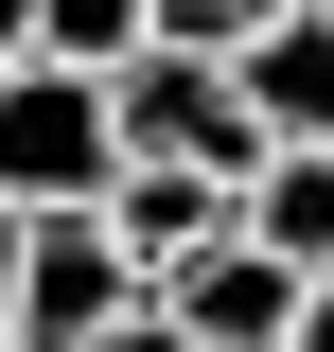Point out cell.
Returning a JSON list of instances; mask_svg holds the SVG:
<instances>
[{"label": "cell", "mask_w": 334, "mask_h": 352, "mask_svg": "<svg viewBox=\"0 0 334 352\" xmlns=\"http://www.w3.org/2000/svg\"><path fill=\"white\" fill-rule=\"evenodd\" d=\"M106 176H124V106H106V71L18 53V71H0V194H18V212H106Z\"/></svg>", "instance_id": "cell-1"}, {"label": "cell", "mask_w": 334, "mask_h": 352, "mask_svg": "<svg viewBox=\"0 0 334 352\" xmlns=\"http://www.w3.org/2000/svg\"><path fill=\"white\" fill-rule=\"evenodd\" d=\"M317 18H334V0H317Z\"/></svg>", "instance_id": "cell-14"}, {"label": "cell", "mask_w": 334, "mask_h": 352, "mask_svg": "<svg viewBox=\"0 0 334 352\" xmlns=\"http://www.w3.org/2000/svg\"><path fill=\"white\" fill-rule=\"evenodd\" d=\"M18 53H36V0H0V71H18Z\"/></svg>", "instance_id": "cell-13"}, {"label": "cell", "mask_w": 334, "mask_h": 352, "mask_svg": "<svg viewBox=\"0 0 334 352\" xmlns=\"http://www.w3.org/2000/svg\"><path fill=\"white\" fill-rule=\"evenodd\" d=\"M106 106H124V159H194V176H247V159H264L247 88H229V53H176V36H141L124 71H106Z\"/></svg>", "instance_id": "cell-3"}, {"label": "cell", "mask_w": 334, "mask_h": 352, "mask_svg": "<svg viewBox=\"0 0 334 352\" xmlns=\"http://www.w3.org/2000/svg\"><path fill=\"white\" fill-rule=\"evenodd\" d=\"M18 247H36V212H18V194H0V317H18Z\"/></svg>", "instance_id": "cell-12"}, {"label": "cell", "mask_w": 334, "mask_h": 352, "mask_svg": "<svg viewBox=\"0 0 334 352\" xmlns=\"http://www.w3.org/2000/svg\"><path fill=\"white\" fill-rule=\"evenodd\" d=\"M159 300L194 317L211 352H282V335H299V264H282V247H247V229H229V247H194V264H176Z\"/></svg>", "instance_id": "cell-5"}, {"label": "cell", "mask_w": 334, "mask_h": 352, "mask_svg": "<svg viewBox=\"0 0 334 352\" xmlns=\"http://www.w3.org/2000/svg\"><path fill=\"white\" fill-rule=\"evenodd\" d=\"M141 36H159L141 0H36V53H53V71H124Z\"/></svg>", "instance_id": "cell-8"}, {"label": "cell", "mask_w": 334, "mask_h": 352, "mask_svg": "<svg viewBox=\"0 0 334 352\" xmlns=\"http://www.w3.org/2000/svg\"><path fill=\"white\" fill-rule=\"evenodd\" d=\"M282 352H334V264L299 282V335H282Z\"/></svg>", "instance_id": "cell-11"}, {"label": "cell", "mask_w": 334, "mask_h": 352, "mask_svg": "<svg viewBox=\"0 0 334 352\" xmlns=\"http://www.w3.org/2000/svg\"><path fill=\"white\" fill-rule=\"evenodd\" d=\"M229 88H247L264 141H334V18H317V0H282L264 36L229 53Z\"/></svg>", "instance_id": "cell-6"}, {"label": "cell", "mask_w": 334, "mask_h": 352, "mask_svg": "<svg viewBox=\"0 0 334 352\" xmlns=\"http://www.w3.org/2000/svg\"><path fill=\"white\" fill-rule=\"evenodd\" d=\"M141 300H159V282L124 264L106 212H36V247H18V317H0V335H18V352H106Z\"/></svg>", "instance_id": "cell-2"}, {"label": "cell", "mask_w": 334, "mask_h": 352, "mask_svg": "<svg viewBox=\"0 0 334 352\" xmlns=\"http://www.w3.org/2000/svg\"><path fill=\"white\" fill-rule=\"evenodd\" d=\"M106 352H211V335H194V317H176V300H141V317H124V335H106Z\"/></svg>", "instance_id": "cell-10"}, {"label": "cell", "mask_w": 334, "mask_h": 352, "mask_svg": "<svg viewBox=\"0 0 334 352\" xmlns=\"http://www.w3.org/2000/svg\"><path fill=\"white\" fill-rule=\"evenodd\" d=\"M0 352H18V335H0Z\"/></svg>", "instance_id": "cell-15"}, {"label": "cell", "mask_w": 334, "mask_h": 352, "mask_svg": "<svg viewBox=\"0 0 334 352\" xmlns=\"http://www.w3.org/2000/svg\"><path fill=\"white\" fill-rule=\"evenodd\" d=\"M229 212H247V176H194V159H124L106 176V229H124L141 282H176L194 247H229Z\"/></svg>", "instance_id": "cell-4"}, {"label": "cell", "mask_w": 334, "mask_h": 352, "mask_svg": "<svg viewBox=\"0 0 334 352\" xmlns=\"http://www.w3.org/2000/svg\"><path fill=\"white\" fill-rule=\"evenodd\" d=\"M141 18H159V36H176V53H247V36H264V18H282V0H141Z\"/></svg>", "instance_id": "cell-9"}, {"label": "cell", "mask_w": 334, "mask_h": 352, "mask_svg": "<svg viewBox=\"0 0 334 352\" xmlns=\"http://www.w3.org/2000/svg\"><path fill=\"white\" fill-rule=\"evenodd\" d=\"M229 229H247V247H282L299 282H317V264H334V141H264V159H247V212H229Z\"/></svg>", "instance_id": "cell-7"}]
</instances>
